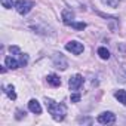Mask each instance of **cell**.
I'll use <instances>...</instances> for the list:
<instances>
[{
    "mask_svg": "<svg viewBox=\"0 0 126 126\" xmlns=\"http://www.w3.org/2000/svg\"><path fill=\"white\" fill-rule=\"evenodd\" d=\"M5 64L6 67H9L11 70H16V68H21V64L16 56H6L5 58Z\"/></svg>",
    "mask_w": 126,
    "mask_h": 126,
    "instance_id": "9c48e42d",
    "label": "cell"
},
{
    "mask_svg": "<svg viewBox=\"0 0 126 126\" xmlns=\"http://www.w3.org/2000/svg\"><path fill=\"white\" fill-rule=\"evenodd\" d=\"M5 89V94L11 98V99H16V92H15V88L14 85H8V86H3Z\"/></svg>",
    "mask_w": 126,
    "mask_h": 126,
    "instance_id": "4fadbf2b",
    "label": "cell"
},
{
    "mask_svg": "<svg viewBox=\"0 0 126 126\" xmlns=\"http://www.w3.org/2000/svg\"><path fill=\"white\" fill-rule=\"evenodd\" d=\"M101 2L105 6H110V8H117L119 6V0H101Z\"/></svg>",
    "mask_w": 126,
    "mask_h": 126,
    "instance_id": "ac0fdd59",
    "label": "cell"
},
{
    "mask_svg": "<svg viewBox=\"0 0 126 126\" xmlns=\"http://www.w3.org/2000/svg\"><path fill=\"white\" fill-rule=\"evenodd\" d=\"M65 49H67L68 52L74 53V55H80L85 47H83V43H80V42H77V40H71V42H68V43L65 45Z\"/></svg>",
    "mask_w": 126,
    "mask_h": 126,
    "instance_id": "5b68a950",
    "label": "cell"
},
{
    "mask_svg": "<svg viewBox=\"0 0 126 126\" xmlns=\"http://www.w3.org/2000/svg\"><path fill=\"white\" fill-rule=\"evenodd\" d=\"M16 58H18V61H19L21 67H25V65L28 64V55H27V53H22V52H21Z\"/></svg>",
    "mask_w": 126,
    "mask_h": 126,
    "instance_id": "2e32d148",
    "label": "cell"
},
{
    "mask_svg": "<svg viewBox=\"0 0 126 126\" xmlns=\"http://www.w3.org/2000/svg\"><path fill=\"white\" fill-rule=\"evenodd\" d=\"M65 3H67L68 6H71V8H79V9H85L80 0H65Z\"/></svg>",
    "mask_w": 126,
    "mask_h": 126,
    "instance_id": "e0dca14e",
    "label": "cell"
},
{
    "mask_svg": "<svg viewBox=\"0 0 126 126\" xmlns=\"http://www.w3.org/2000/svg\"><path fill=\"white\" fill-rule=\"evenodd\" d=\"M98 123H101V125H113L114 122H116V114L114 113H111V111H104V113H101L99 116H98Z\"/></svg>",
    "mask_w": 126,
    "mask_h": 126,
    "instance_id": "277c9868",
    "label": "cell"
},
{
    "mask_svg": "<svg viewBox=\"0 0 126 126\" xmlns=\"http://www.w3.org/2000/svg\"><path fill=\"white\" fill-rule=\"evenodd\" d=\"M0 2H2V6L5 9H12V6H15V3L12 0H0Z\"/></svg>",
    "mask_w": 126,
    "mask_h": 126,
    "instance_id": "d6986e66",
    "label": "cell"
},
{
    "mask_svg": "<svg viewBox=\"0 0 126 126\" xmlns=\"http://www.w3.org/2000/svg\"><path fill=\"white\" fill-rule=\"evenodd\" d=\"M61 16H62V22H64L65 25H71L73 22H74V12L71 11V9H64L62 11V14H61Z\"/></svg>",
    "mask_w": 126,
    "mask_h": 126,
    "instance_id": "ba28073f",
    "label": "cell"
},
{
    "mask_svg": "<svg viewBox=\"0 0 126 126\" xmlns=\"http://www.w3.org/2000/svg\"><path fill=\"white\" fill-rule=\"evenodd\" d=\"M70 27H73V28H76V30H83V28H86V24H85V22H73Z\"/></svg>",
    "mask_w": 126,
    "mask_h": 126,
    "instance_id": "ffe728a7",
    "label": "cell"
},
{
    "mask_svg": "<svg viewBox=\"0 0 126 126\" xmlns=\"http://www.w3.org/2000/svg\"><path fill=\"white\" fill-rule=\"evenodd\" d=\"M52 62H53V67L59 68V70H67V67H68V61L62 53H53L52 55Z\"/></svg>",
    "mask_w": 126,
    "mask_h": 126,
    "instance_id": "3957f363",
    "label": "cell"
},
{
    "mask_svg": "<svg viewBox=\"0 0 126 126\" xmlns=\"http://www.w3.org/2000/svg\"><path fill=\"white\" fill-rule=\"evenodd\" d=\"M9 50H11V53H12L14 56H18V55L21 53V50H19V47H18V46H11V47H9Z\"/></svg>",
    "mask_w": 126,
    "mask_h": 126,
    "instance_id": "44dd1931",
    "label": "cell"
},
{
    "mask_svg": "<svg viewBox=\"0 0 126 126\" xmlns=\"http://www.w3.org/2000/svg\"><path fill=\"white\" fill-rule=\"evenodd\" d=\"M82 85H83V76H80V74H74V76H71L70 80H68V88H70V91H77V89H80Z\"/></svg>",
    "mask_w": 126,
    "mask_h": 126,
    "instance_id": "8992f818",
    "label": "cell"
},
{
    "mask_svg": "<svg viewBox=\"0 0 126 126\" xmlns=\"http://www.w3.org/2000/svg\"><path fill=\"white\" fill-rule=\"evenodd\" d=\"M28 110L31 111V113H34V114H40L42 113V105H40V102L37 101V99H30L28 101Z\"/></svg>",
    "mask_w": 126,
    "mask_h": 126,
    "instance_id": "30bf717a",
    "label": "cell"
},
{
    "mask_svg": "<svg viewBox=\"0 0 126 126\" xmlns=\"http://www.w3.org/2000/svg\"><path fill=\"white\" fill-rule=\"evenodd\" d=\"M46 80H47V83H49L50 86H53V88L61 86V79H59L56 74H49V76L46 77Z\"/></svg>",
    "mask_w": 126,
    "mask_h": 126,
    "instance_id": "7c38bea8",
    "label": "cell"
},
{
    "mask_svg": "<svg viewBox=\"0 0 126 126\" xmlns=\"http://www.w3.org/2000/svg\"><path fill=\"white\" fill-rule=\"evenodd\" d=\"M14 8L16 9L19 15H27L34 8V2H31V0H18V2H15Z\"/></svg>",
    "mask_w": 126,
    "mask_h": 126,
    "instance_id": "7a4b0ae2",
    "label": "cell"
},
{
    "mask_svg": "<svg viewBox=\"0 0 126 126\" xmlns=\"http://www.w3.org/2000/svg\"><path fill=\"white\" fill-rule=\"evenodd\" d=\"M98 15L99 16H102V18H105L108 22H110V28H111V31H116V28H117V18H114V16H110V15H104V14H101V12H98Z\"/></svg>",
    "mask_w": 126,
    "mask_h": 126,
    "instance_id": "8fae6325",
    "label": "cell"
},
{
    "mask_svg": "<svg viewBox=\"0 0 126 126\" xmlns=\"http://www.w3.org/2000/svg\"><path fill=\"white\" fill-rule=\"evenodd\" d=\"M22 117H25V111H22V110H16V119L21 120Z\"/></svg>",
    "mask_w": 126,
    "mask_h": 126,
    "instance_id": "603a6c76",
    "label": "cell"
},
{
    "mask_svg": "<svg viewBox=\"0 0 126 126\" xmlns=\"http://www.w3.org/2000/svg\"><path fill=\"white\" fill-rule=\"evenodd\" d=\"M45 104H46V108L49 111V114L52 116V119L55 122H62L67 116V108L64 104H59V102H55L53 99L50 98H45Z\"/></svg>",
    "mask_w": 126,
    "mask_h": 126,
    "instance_id": "6da1fadb",
    "label": "cell"
},
{
    "mask_svg": "<svg viewBox=\"0 0 126 126\" xmlns=\"http://www.w3.org/2000/svg\"><path fill=\"white\" fill-rule=\"evenodd\" d=\"M114 96H116V99H117L120 104L126 105V91H123V89H119V91L114 94Z\"/></svg>",
    "mask_w": 126,
    "mask_h": 126,
    "instance_id": "5bb4252c",
    "label": "cell"
},
{
    "mask_svg": "<svg viewBox=\"0 0 126 126\" xmlns=\"http://www.w3.org/2000/svg\"><path fill=\"white\" fill-rule=\"evenodd\" d=\"M98 55H99V58L101 59H108L110 58V52H108V49L107 47H98Z\"/></svg>",
    "mask_w": 126,
    "mask_h": 126,
    "instance_id": "9a60e30c",
    "label": "cell"
},
{
    "mask_svg": "<svg viewBox=\"0 0 126 126\" xmlns=\"http://www.w3.org/2000/svg\"><path fill=\"white\" fill-rule=\"evenodd\" d=\"M31 28L34 30V33H37V34H43V36H47V34H53V30L49 27V25H40L39 22L36 24V21H34V25H31Z\"/></svg>",
    "mask_w": 126,
    "mask_h": 126,
    "instance_id": "52a82bcc",
    "label": "cell"
},
{
    "mask_svg": "<svg viewBox=\"0 0 126 126\" xmlns=\"http://www.w3.org/2000/svg\"><path fill=\"white\" fill-rule=\"evenodd\" d=\"M70 101H71V102H79V101H80V94H71Z\"/></svg>",
    "mask_w": 126,
    "mask_h": 126,
    "instance_id": "7402d4cb",
    "label": "cell"
},
{
    "mask_svg": "<svg viewBox=\"0 0 126 126\" xmlns=\"http://www.w3.org/2000/svg\"><path fill=\"white\" fill-rule=\"evenodd\" d=\"M79 122H85V123H91V119H79Z\"/></svg>",
    "mask_w": 126,
    "mask_h": 126,
    "instance_id": "cb8c5ba5",
    "label": "cell"
}]
</instances>
